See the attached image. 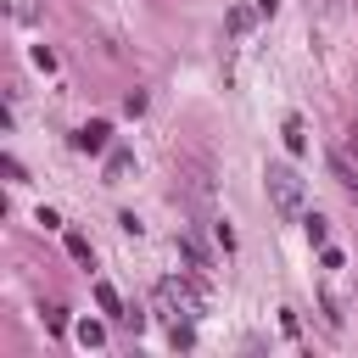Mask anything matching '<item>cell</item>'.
<instances>
[{"instance_id": "cell-8", "label": "cell", "mask_w": 358, "mask_h": 358, "mask_svg": "<svg viewBox=\"0 0 358 358\" xmlns=\"http://www.w3.org/2000/svg\"><path fill=\"white\" fill-rule=\"evenodd\" d=\"M129 168H134V151H123V145H117V151H106V179H112V185H117Z\"/></svg>"}, {"instance_id": "cell-2", "label": "cell", "mask_w": 358, "mask_h": 358, "mask_svg": "<svg viewBox=\"0 0 358 358\" xmlns=\"http://www.w3.org/2000/svg\"><path fill=\"white\" fill-rule=\"evenodd\" d=\"M263 190H268V207H274L280 218H302V207H308V179H302L291 162H268V168H263Z\"/></svg>"}, {"instance_id": "cell-3", "label": "cell", "mask_w": 358, "mask_h": 358, "mask_svg": "<svg viewBox=\"0 0 358 358\" xmlns=\"http://www.w3.org/2000/svg\"><path fill=\"white\" fill-rule=\"evenodd\" d=\"M106 140H112V123L90 117V123H84V129L73 134V151H90V157H95V151H106Z\"/></svg>"}, {"instance_id": "cell-13", "label": "cell", "mask_w": 358, "mask_h": 358, "mask_svg": "<svg viewBox=\"0 0 358 358\" xmlns=\"http://www.w3.org/2000/svg\"><path fill=\"white\" fill-rule=\"evenodd\" d=\"M34 67H39V73H56V50H45V45H34Z\"/></svg>"}, {"instance_id": "cell-11", "label": "cell", "mask_w": 358, "mask_h": 358, "mask_svg": "<svg viewBox=\"0 0 358 358\" xmlns=\"http://www.w3.org/2000/svg\"><path fill=\"white\" fill-rule=\"evenodd\" d=\"M330 168H336V173H341V185H347V196H352V201H358V173H352V162H347V157H341V151H336V157H330Z\"/></svg>"}, {"instance_id": "cell-16", "label": "cell", "mask_w": 358, "mask_h": 358, "mask_svg": "<svg viewBox=\"0 0 358 358\" xmlns=\"http://www.w3.org/2000/svg\"><path fill=\"white\" fill-rule=\"evenodd\" d=\"M34 224H39V229H62V218H56L50 207H39V213H34Z\"/></svg>"}, {"instance_id": "cell-18", "label": "cell", "mask_w": 358, "mask_h": 358, "mask_svg": "<svg viewBox=\"0 0 358 358\" xmlns=\"http://www.w3.org/2000/svg\"><path fill=\"white\" fill-rule=\"evenodd\" d=\"M45 324H50V330L62 336V330H67V308H50V313H45Z\"/></svg>"}, {"instance_id": "cell-7", "label": "cell", "mask_w": 358, "mask_h": 358, "mask_svg": "<svg viewBox=\"0 0 358 358\" xmlns=\"http://www.w3.org/2000/svg\"><path fill=\"white\" fill-rule=\"evenodd\" d=\"M67 257H73V263H84V268H95V246H90L78 229H67Z\"/></svg>"}, {"instance_id": "cell-10", "label": "cell", "mask_w": 358, "mask_h": 358, "mask_svg": "<svg viewBox=\"0 0 358 358\" xmlns=\"http://www.w3.org/2000/svg\"><path fill=\"white\" fill-rule=\"evenodd\" d=\"M302 229H308V241H313V246H324V241H330V224H324L319 213H302Z\"/></svg>"}, {"instance_id": "cell-12", "label": "cell", "mask_w": 358, "mask_h": 358, "mask_svg": "<svg viewBox=\"0 0 358 358\" xmlns=\"http://www.w3.org/2000/svg\"><path fill=\"white\" fill-rule=\"evenodd\" d=\"M73 336H78V347H101V341H106V330H101L95 319H84V324H78Z\"/></svg>"}, {"instance_id": "cell-19", "label": "cell", "mask_w": 358, "mask_h": 358, "mask_svg": "<svg viewBox=\"0 0 358 358\" xmlns=\"http://www.w3.org/2000/svg\"><path fill=\"white\" fill-rule=\"evenodd\" d=\"M252 6H257V17H274V6H280V0H252Z\"/></svg>"}, {"instance_id": "cell-17", "label": "cell", "mask_w": 358, "mask_h": 358, "mask_svg": "<svg viewBox=\"0 0 358 358\" xmlns=\"http://www.w3.org/2000/svg\"><path fill=\"white\" fill-rule=\"evenodd\" d=\"M213 241H218L224 252H235V235H229V224H213Z\"/></svg>"}, {"instance_id": "cell-14", "label": "cell", "mask_w": 358, "mask_h": 358, "mask_svg": "<svg viewBox=\"0 0 358 358\" xmlns=\"http://www.w3.org/2000/svg\"><path fill=\"white\" fill-rule=\"evenodd\" d=\"M319 263H324V268H347V257H341V252H336V246H330V241H324V246H319Z\"/></svg>"}, {"instance_id": "cell-1", "label": "cell", "mask_w": 358, "mask_h": 358, "mask_svg": "<svg viewBox=\"0 0 358 358\" xmlns=\"http://www.w3.org/2000/svg\"><path fill=\"white\" fill-rule=\"evenodd\" d=\"M151 308L173 324V319H201L207 313V280L201 274H168V280H157V291H151Z\"/></svg>"}, {"instance_id": "cell-5", "label": "cell", "mask_w": 358, "mask_h": 358, "mask_svg": "<svg viewBox=\"0 0 358 358\" xmlns=\"http://www.w3.org/2000/svg\"><path fill=\"white\" fill-rule=\"evenodd\" d=\"M252 22H263V17H257V6H235V11L224 17V34H229V39H241V34H252Z\"/></svg>"}, {"instance_id": "cell-4", "label": "cell", "mask_w": 358, "mask_h": 358, "mask_svg": "<svg viewBox=\"0 0 358 358\" xmlns=\"http://www.w3.org/2000/svg\"><path fill=\"white\" fill-rule=\"evenodd\" d=\"M179 257H185V268H190V274H201V280H207L213 257H207V246H201V241H196L190 229H179Z\"/></svg>"}, {"instance_id": "cell-6", "label": "cell", "mask_w": 358, "mask_h": 358, "mask_svg": "<svg viewBox=\"0 0 358 358\" xmlns=\"http://www.w3.org/2000/svg\"><path fill=\"white\" fill-rule=\"evenodd\" d=\"M95 308H101V313H112L117 324H123V313H129V308H123V296H117L106 280H95Z\"/></svg>"}, {"instance_id": "cell-15", "label": "cell", "mask_w": 358, "mask_h": 358, "mask_svg": "<svg viewBox=\"0 0 358 358\" xmlns=\"http://www.w3.org/2000/svg\"><path fill=\"white\" fill-rule=\"evenodd\" d=\"M0 168H6V179H11V185H22V179H28V173H22V162H17V157H0Z\"/></svg>"}, {"instance_id": "cell-9", "label": "cell", "mask_w": 358, "mask_h": 358, "mask_svg": "<svg viewBox=\"0 0 358 358\" xmlns=\"http://www.w3.org/2000/svg\"><path fill=\"white\" fill-rule=\"evenodd\" d=\"M280 134H285V145H291V151H302V145H308V123H302V117H285V129H280Z\"/></svg>"}]
</instances>
